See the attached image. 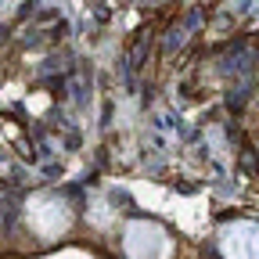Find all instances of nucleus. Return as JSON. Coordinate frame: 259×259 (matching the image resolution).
Returning <instances> with one entry per match:
<instances>
[{
    "instance_id": "nucleus-1",
    "label": "nucleus",
    "mask_w": 259,
    "mask_h": 259,
    "mask_svg": "<svg viewBox=\"0 0 259 259\" xmlns=\"http://www.w3.org/2000/svg\"><path fill=\"white\" fill-rule=\"evenodd\" d=\"M25 220L44 241H54V238H61L65 231H69L72 205L65 198H58V194H32L29 205H25Z\"/></svg>"
},
{
    "instance_id": "nucleus-2",
    "label": "nucleus",
    "mask_w": 259,
    "mask_h": 259,
    "mask_svg": "<svg viewBox=\"0 0 259 259\" xmlns=\"http://www.w3.org/2000/svg\"><path fill=\"white\" fill-rule=\"evenodd\" d=\"M122 248L130 259H169L173 255V241L169 234L162 231L158 223L151 220H137L126 227V238H122Z\"/></svg>"
},
{
    "instance_id": "nucleus-3",
    "label": "nucleus",
    "mask_w": 259,
    "mask_h": 259,
    "mask_svg": "<svg viewBox=\"0 0 259 259\" xmlns=\"http://www.w3.org/2000/svg\"><path fill=\"white\" fill-rule=\"evenodd\" d=\"M220 252L227 259H259V223H231L220 231Z\"/></svg>"
}]
</instances>
